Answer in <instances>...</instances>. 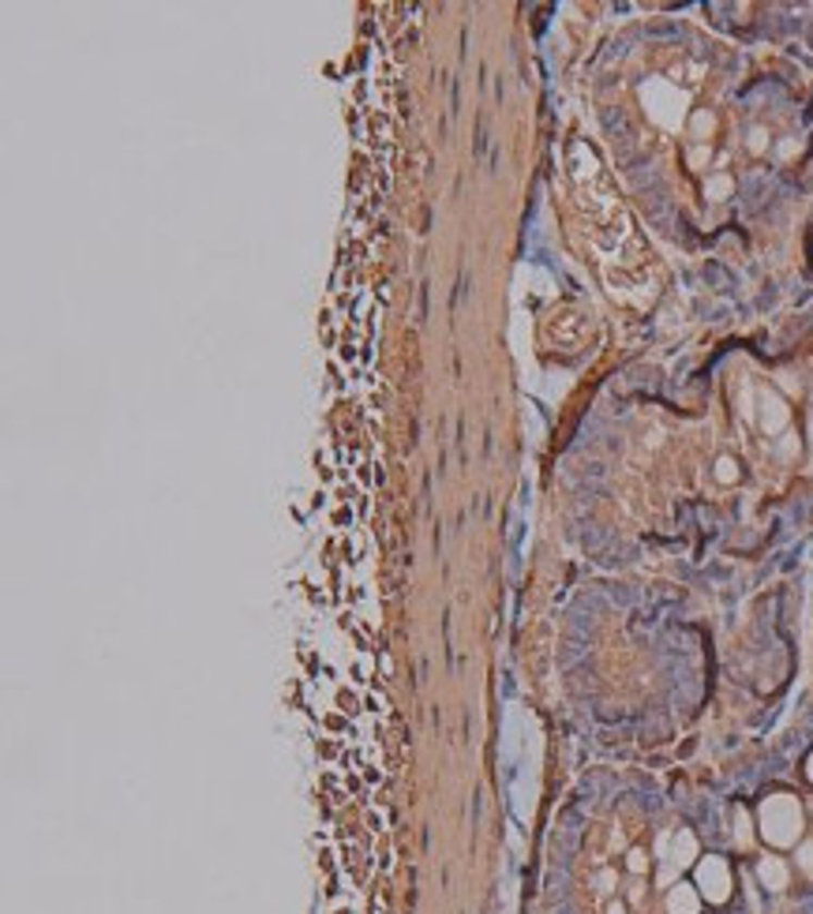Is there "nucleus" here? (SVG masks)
I'll list each match as a JSON object with an SVG mask.
<instances>
[{
	"label": "nucleus",
	"mask_w": 813,
	"mask_h": 914,
	"mask_svg": "<svg viewBox=\"0 0 813 914\" xmlns=\"http://www.w3.org/2000/svg\"><path fill=\"white\" fill-rule=\"evenodd\" d=\"M761 836L773 848H794L802 840V806L791 794H773L761 806Z\"/></svg>",
	"instance_id": "1"
},
{
	"label": "nucleus",
	"mask_w": 813,
	"mask_h": 914,
	"mask_svg": "<svg viewBox=\"0 0 813 914\" xmlns=\"http://www.w3.org/2000/svg\"><path fill=\"white\" fill-rule=\"evenodd\" d=\"M693 885H698L701 900H709V903H724L727 896H731V866H727L724 859H701V862H698V877H693Z\"/></svg>",
	"instance_id": "2"
},
{
	"label": "nucleus",
	"mask_w": 813,
	"mask_h": 914,
	"mask_svg": "<svg viewBox=\"0 0 813 914\" xmlns=\"http://www.w3.org/2000/svg\"><path fill=\"white\" fill-rule=\"evenodd\" d=\"M667 911L672 914H698L701 911L698 885H675L672 892H667Z\"/></svg>",
	"instance_id": "3"
},
{
	"label": "nucleus",
	"mask_w": 813,
	"mask_h": 914,
	"mask_svg": "<svg viewBox=\"0 0 813 914\" xmlns=\"http://www.w3.org/2000/svg\"><path fill=\"white\" fill-rule=\"evenodd\" d=\"M761 881H765L768 888H773V892H780V888H787V866L780 859H765L761 862Z\"/></svg>",
	"instance_id": "4"
},
{
	"label": "nucleus",
	"mask_w": 813,
	"mask_h": 914,
	"mask_svg": "<svg viewBox=\"0 0 813 914\" xmlns=\"http://www.w3.org/2000/svg\"><path fill=\"white\" fill-rule=\"evenodd\" d=\"M787 424V409H784V402H776V397H768L765 394V428L768 431H780Z\"/></svg>",
	"instance_id": "5"
},
{
	"label": "nucleus",
	"mask_w": 813,
	"mask_h": 914,
	"mask_svg": "<svg viewBox=\"0 0 813 914\" xmlns=\"http://www.w3.org/2000/svg\"><path fill=\"white\" fill-rule=\"evenodd\" d=\"M799 869H802V874H806L810 881H813V840L799 843Z\"/></svg>",
	"instance_id": "6"
},
{
	"label": "nucleus",
	"mask_w": 813,
	"mask_h": 914,
	"mask_svg": "<svg viewBox=\"0 0 813 914\" xmlns=\"http://www.w3.org/2000/svg\"><path fill=\"white\" fill-rule=\"evenodd\" d=\"M716 477L724 480V484H735V480H739V472H735V461H731V457H719V461H716Z\"/></svg>",
	"instance_id": "7"
},
{
	"label": "nucleus",
	"mask_w": 813,
	"mask_h": 914,
	"mask_svg": "<svg viewBox=\"0 0 813 914\" xmlns=\"http://www.w3.org/2000/svg\"><path fill=\"white\" fill-rule=\"evenodd\" d=\"M630 869H633V874H645V869H649L645 851H630Z\"/></svg>",
	"instance_id": "8"
},
{
	"label": "nucleus",
	"mask_w": 813,
	"mask_h": 914,
	"mask_svg": "<svg viewBox=\"0 0 813 914\" xmlns=\"http://www.w3.org/2000/svg\"><path fill=\"white\" fill-rule=\"evenodd\" d=\"M750 147H753V150H761V147H765V132H753Z\"/></svg>",
	"instance_id": "9"
},
{
	"label": "nucleus",
	"mask_w": 813,
	"mask_h": 914,
	"mask_svg": "<svg viewBox=\"0 0 813 914\" xmlns=\"http://www.w3.org/2000/svg\"><path fill=\"white\" fill-rule=\"evenodd\" d=\"M612 914H626V911H623V907H618V903H615V907H612Z\"/></svg>",
	"instance_id": "10"
},
{
	"label": "nucleus",
	"mask_w": 813,
	"mask_h": 914,
	"mask_svg": "<svg viewBox=\"0 0 813 914\" xmlns=\"http://www.w3.org/2000/svg\"><path fill=\"white\" fill-rule=\"evenodd\" d=\"M806 773H810V780H813V757H810V768H806Z\"/></svg>",
	"instance_id": "11"
},
{
	"label": "nucleus",
	"mask_w": 813,
	"mask_h": 914,
	"mask_svg": "<svg viewBox=\"0 0 813 914\" xmlns=\"http://www.w3.org/2000/svg\"><path fill=\"white\" fill-rule=\"evenodd\" d=\"M810 435H813V420H810Z\"/></svg>",
	"instance_id": "12"
}]
</instances>
